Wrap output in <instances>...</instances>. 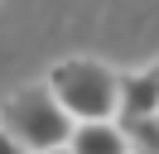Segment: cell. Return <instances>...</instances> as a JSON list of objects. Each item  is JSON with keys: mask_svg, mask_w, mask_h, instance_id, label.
<instances>
[{"mask_svg": "<svg viewBox=\"0 0 159 154\" xmlns=\"http://www.w3.org/2000/svg\"><path fill=\"white\" fill-rule=\"evenodd\" d=\"M48 96L63 106L72 125L92 120H116V96H120V72L101 58H58L43 77Z\"/></svg>", "mask_w": 159, "mask_h": 154, "instance_id": "obj_1", "label": "cell"}, {"mask_svg": "<svg viewBox=\"0 0 159 154\" xmlns=\"http://www.w3.org/2000/svg\"><path fill=\"white\" fill-rule=\"evenodd\" d=\"M0 130L10 135L24 154H48L63 149L72 135V120L63 116V106L48 96V87H20L10 92V101L0 106Z\"/></svg>", "mask_w": 159, "mask_h": 154, "instance_id": "obj_2", "label": "cell"}, {"mask_svg": "<svg viewBox=\"0 0 159 154\" xmlns=\"http://www.w3.org/2000/svg\"><path fill=\"white\" fill-rule=\"evenodd\" d=\"M159 116V72H120V96H116V125L135 130V125Z\"/></svg>", "mask_w": 159, "mask_h": 154, "instance_id": "obj_3", "label": "cell"}, {"mask_svg": "<svg viewBox=\"0 0 159 154\" xmlns=\"http://www.w3.org/2000/svg\"><path fill=\"white\" fill-rule=\"evenodd\" d=\"M68 154H135V149L116 120H92V125H72Z\"/></svg>", "mask_w": 159, "mask_h": 154, "instance_id": "obj_4", "label": "cell"}, {"mask_svg": "<svg viewBox=\"0 0 159 154\" xmlns=\"http://www.w3.org/2000/svg\"><path fill=\"white\" fill-rule=\"evenodd\" d=\"M125 135H130V149L159 154V116H154V120H145V125H135V130H125Z\"/></svg>", "mask_w": 159, "mask_h": 154, "instance_id": "obj_5", "label": "cell"}, {"mask_svg": "<svg viewBox=\"0 0 159 154\" xmlns=\"http://www.w3.org/2000/svg\"><path fill=\"white\" fill-rule=\"evenodd\" d=\"M0 154H24V149H20V144H15V140H10L5 130H0Z\"/></svg>", "mask_w": 159, "mask_h": 154, "instance_id": "obj_6", "label": "cell"}, {"mask_svg": "<svg viewBox=\"0 0 159 154\" xmlns=\"http://www.w3.org/2000/svg\"><path fill=\"white\" fill-rule=\"evenodd\" d=\"M48 154H68V144H63V149H48Z\"/></svg>", "mask_w": 159, "mask_h": 154, "instance_id": "obj_7", "label": "cell"}, {"mask_svg": "<svg viewBox=\"0 0 159 154\" xmlns=\"http://www.w3.org/2000/svg\"><path fill=\"white\" fill-rule=\"evenodd\" d=\"M154 72H159V67H154Z\"/></svg>", "mask_w": 159, "mask_h": 154, "instance_id": "obj_8", "label": "cell"}]
</instances>
